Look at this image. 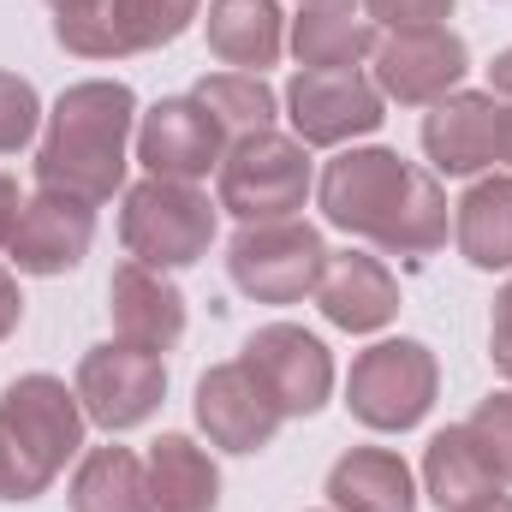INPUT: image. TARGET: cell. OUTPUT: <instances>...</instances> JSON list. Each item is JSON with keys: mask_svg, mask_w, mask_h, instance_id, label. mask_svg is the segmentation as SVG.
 <instances>
[{"mask_svg": "<svg viewBox=\"0 0 512 512\" xmlns=\"http://www.w3.org/2000/svg\"><path fill=\"white\" fill-rule=\"evenodd\" d=\"M322 215L328 227L370 239L387 256L423 262L447 245V191L435 173L399 161L393 149H340L322 167Z\"/></svg>", "mask_w": 512, "mask_h": 512, "instance_id": "6da1fadb", "label": "cell"}, {"mask_svg": "<svg viewBox=\"0 0 512 512\" xmlns=\"http://www.w3.org/2000/svg\"><path fill=\"white\" fill-rule=\"evenodd\" d=\"M137 137V96L120 78L72 84L42 131L36 179L42 191H66L84 203H108L126 185V143Z\"/></svg>", "mask_w": 512, "mask_h": 512, "instance_id": "7a4b0ae2", "label": "cell"}, {"mask_svg": "<svg viewBox=\"0 0 512 512\" xmlns=\"http://www.w3.org/2000/svg\"><path fill=\"white\" fill-rule=\"evenodd\" d=\"M78 387L54 376H18L0 393V501H36L84 447Z\"/></svg>", "mask_w": 512, "mask_h": 512, "instance_id": "3957f363", "label": "cell"}, {"mask_svg": "<svg viewBox=\"0 0 512 512\" xmlns=\"http://www.w3.org/2000/svg\"><path fill=\"white\" fill-rule=\"evenodd\" d=\"M120 239H126L131 262H149L161 274L191 268L215 245V203L185 179H143L126 191Z\"/></svg>", "mask_w": 512, "mask_h": 512, "instance_id": "277c9868", "label": "cell"}, {"mask_svg": "<svg viewBox=\"0 0 512 512\" xmlns=\"http://www.w3.org/2000/svg\"><path fill=\"white\" fill-rule=\"evenodd\" d=\"M435 393H441V364L423 340H376L370 352L352 358V376H346L352 417L376 435L417 429L429 417Z\"/></svg>", "mask_w": 512, "mask_h": 512, "instance_id": "5b68a950", "label": "cell"}, {"mask_svg": "<svg viewBox=\"0 0 512 512\" xmlns=\"http://www.w3.org/2000/svg\"><path fill=\"white\" fill-rule=\"evenodd\" d=\"M328 268V245L310 221H251L227 245V274L256 304H298L316 292Z\"/></svg>", "mask_w": 512, "mask_h": 512, "instance_id": "8992f818", "label": "cell"}, {"mask_svg": "<svg viewBox=\"0 0 512 512\" xmlns=\"http://www.w3.org/2000/svg\"><path fill=\"white\" fill-rule=\"evenodd\" d=\"M221 209L239 215L245 227L251 221H286L292 209H304L310 197V155L298 137L286 131H256L239 137L227 155H221Z\"/></svg>", "mask_w": 512, "mask_h": 512, "instance_id": "52a82bcc", "label": "cell"}, {"mask_svg": "<svg viewBox=\"0 0 512 512\" xmlns=\"http://www.w3.org/2000/svg\"><path fill=\"white\" fill-rule=\"evenodd\" d=\"M161 399H167L161 352H143V346H126V340H108V346L84 352V364H78V405L108 435L149 423L161 411Z\"/></svg>", "mask_w": 512, "mask_h": 512, "instance_id": "ba28073f", "label": "cell"}, {"mask_svg": "<svg viewBox=\"0 0 512 512\" xmlns=\"http://www.w3.org/2000/svg\"><path fill=\"white\" fill-rule=\"evenodd\" d=\"M286 120L298 143L340 149L352 137H370L382 126V90L352 66V72H298L286 84Z\"/></svg>", "mask_w": 512, "mask_h": 512, "instance_id": "9c48e42d", "label": "cell"}, {"mask_svg": "<svg viewBox=\"0 0 512 512\" xmlns=\"http://www.w3.org/2000/svg\"><path fill=\"white\" fill-rule=\"evenodd\" d=\"M239 358H245L256 376H262V387L274 393L280 417H316V411L328 405V393H334V358H328V346H322L316 334L292 328V322L256 328Z\"/></svg>", "mask_w": 512, "mask_h": 512, "instance_id": "30bf717a", "label": "cell"}, {"mask_svg": "<svg viewBox=\"0 0 512 512\" xmlns=\"http://www.w3.org/2000/svg\"><path fill=\"white\" fill-rule=\"evenodd\" d=\"M465 72H471V48L447 24L387 36L376 48V90H382V102H399V108H435L441 96H453L465 84Z\"/></svg>", "mask_w": 512, "mask_h": 512, "instance_id": "8fae6325", "label": "cell"}, {"mask_svg": "<svg viewBox=\"0 0 512 512\" xmlns=\"http://www.w3.org/2000/svg\"><path fill=\"white\" fill-rule=\"evenodd\" d=\"M197 423L221 453H262L280 435L286 417H280L274 393L262 387V376L245 358H233V364H215L197 382Z\"/></svg>", "mask_w": 512, "mask_h": 512, "instance_id": "7c38bea8", "label": "cell"}, {"mask_svg": "<svg viewBox=\"0 0 512 512\" xmlns=\"http://www.w3.org/2000/svg\"><path fill=\"white\" fill-rule=\"evenodd\" d=\"M423 155L447 179H471L495 161H507V108L477 90H453L423 120Z\"/></svg>", "mask_w": 512, "mask_h": 512, "instance_id": "4fadbf2b", "label": "cell"}, {"mask_svg": "<svg viewBox=\"0 0 512 512\" xmlns=\"http://www.w3.org/2000/svg\"><path fill=\"white\" fill-rule=\"evenodd\" d=\"M221 155H227V137L197 96H167L137 120V161L149 167V179L197 185L209 167H221Z\"/></svg>", "mask_w": 512, "mask_h": 512, "instance_id": "5bb4252c", "label": "cell"}, {"mask_svg": "<svg viewBox=\"0 0 512 512\" xmlns=\"http://www.w3.org/2000/svg\"><path fill=\"white\" fill-rule=\"evenodd\" d=\"M90 239H96V203L66 191H36L18 209L6 256L18 262V274H72L90 256Z\"/></svg>", "mask_w": 512, "mask_h": 512, "instance_id": "9a60e30c", "label": "cell"}, {"mask_svg": "<svg viewBox=\"0 0 512 512\" xmlns=\"http://www.w3.org/2000/svg\"><path fill=\"white\" fill-rule=\"evenodd\" d=\"M423 489L441 512H477L489 501H501L507 477H501L489 441L471 423H453L423 447Z\"/></svg>", "mask_w": 512, "mask_h": 512, "instance_id": "2e32d148", "label": "cell"}, {"mask_svg": "<svg viewBox=\"0 0 512 512\" xmlns=\"http://www.w3.org/2000/svg\"><path fill=\"white\" fill-rule=\"evenodd\" d=\"M108 310H114V334L143 352H173L185 340V298L179 286L149 268V262H120L108 280Z\"/></svg>", "mask_w": 512, "mask_h": 512, "instance_id": "e0dca14e", "label": "cell"}, {"mask_svg": "<svg viewBox=\"0 0 512 512\" xmlns=\"http://www.w3.org/2000/svg\"><path fill=\"white\" fill-rule=\"evenodd\" d=\"M310 298L346 334H376V328H387L399 316V280L387 274L382 256H364V251L328 256V268H322V280H316Z\"/></svg>", "mask_w": 512, "mask_h": 512, "instance_id": "ac0fdd59", "label": "cell"}, {"mask_svg": "<svg viewBox=\"0 0 512 512\" xmlns=\"http://www.w3.org/2000/svg\"><path fill=\"white\" fill-rule=\"evenodd\" d=\"M203 36H209V54L233 72H268L286 48V18H280V0H209V18H203Z\"/></svg>", "mask_w": 512, "mask_h": 512, "instance_id": "d6986e66", "label": "cell"}, {"mask_svg": "<svg viewBox=\"0 0 512 512\" xmlns=\"http://www.w3.org/2000/svg\"><path fill=\"white\" fill-rule=\"evenodd\" d=\"M376 48H382L376 24L364 12H352L346 0H316L292 18V54L304 72H352Z\"/></svg>", "mask_w": 512, "mask_h": 512, "instance_id": "ffe728a7", "label": "cell"}, {"mask_svg": "<svg viewBox=\"0 0 512 512\" xmlns=\"http://www.w3.org/2000/svg\"><path fill=\"white\" fill-rule=\"evenodd\" d=\"M328 501H334V512H417V483L399 453L352 447L328 471Z\"/></svg>", "mask_w": 512, "mask_h": 512, "instance_id": "44dd1931", "label": "cell"}, {"mask_svg": "<svg viewBox=\"0 0 512 512\" xmlns=\"http://www.w3.org/2000/svg\"><path fill=\"white\" fill-rule=\"evenodd\" d=\"M155 512H215L221 507V471L191 435H161L143 459Z\"/></svg>", "mask_w": 512, "mask_h": 512, "instance_id": "7402d4cb", "label": "cell"}, {"mask_svg": "<svg viewBox=\"0 0 512 512\" xmlns=\"http://www.w3.org/2000/svg\"><path fill=\"white\" fill-rule=\"evenodd\" d=\"M453 233H459V251L471 268L483 274H507L512 268V179H477L459 203H453Z\"/></svg>", "mask_w": 512, "mask_h": 512, "instance_id": "603a6c76", "label": "cell"}, {"mask_svg": "<svg viewBox=\"0 0 512 512\" xmlns=\"http://www.w3.org/2000/svg\"><path fill=\"white\" fill-rule=\"evenodd\" d=\"M72 512H155L143 459L131 447H90L72 477Z\"/></svg>", "mask_w": 512, "mask_h": 512, "instance_id": "cb8c5ba5", "label": "cell"}, {"mask_svg": "<svg viewBox=\"0 0 512 512\" xmlns=\"http://www.w3.org/2000/svg\"><path fill=\"white\" fill-rule=\"evenodd\" d=\"M203 108H209V120L221 126V137H256V131H274V114H280V102H274V90L256 78V72H215V78H203L197 90H191Z\"/></svg>", "mask_w": 512, "mask_h": 512, "instance_id": "d4e9b609", "label": "cell"}, {"mask_svg": "<svg viewBox=\"0 0 512 512\" xmlns=\"http://www.w3.org/2000/svg\"><path fill=\"white\" fill-rule=\"evenodd\" d=\"M203 0H108V36H114V54H149V48H167L191 30Z\"/></svg>", "mask_w": 512, "mask_h": 512, "instance_id": "484cf974", "label": "cell"}, {"mask_svg": "<svg viewBox=\"0 0 512 512\" xmlns=\"http://www.w3.org/2000/svg\"><path fill=\"white\" fill-rule=\"evenodd\" d=\"M54 12V42L78 60H120L108 36V0H48Z\"/></svg>", "mask_w": 512, "mask_h": 512, "instance_id": "4316f807", "label": "cell"}, {"mask_svg": "<svg viewBox=\"0 0 512 512\" xmlns=\"http://www.w3.org/2000/svg\"><path fill=\"white\" fill-rule=\"evenodd\" d=\"M42 126V102H36V84L18 78V72H0V155H18Z\"/></svg>", "mask_w": 512, "mask_h": 512, "instance_id": "83f0119b", "label": "cell"}, {"mask_svg": "<svg viewBox=\"0 0 512 512\" xmlns=\"http://www.w3.org/2000/svg\"><path fill=\"white\" fill-rule=\"evenodd\" d=\"M364 18L376 30L411 36V30H441L453 18V0H364Z\"/></svg>", "mask_w": 512, "mask_h": 512, "instance_id": "f1b7e54d", "label": "cell"}, {"mask_svg": "<svg viewBox=\"0 0 512 512\" xmlns=\"http://www.w3.org/2000/svg\"><path fill=\"white\" fill-rule=\"evenodd\" d=\"M471 429L489 441V453H495L501 477L512 483V393H489V399L471 411Z\"/></svg>", "mask_w": 512, "mask_h": 512, "instance_id": "f546056e", "label": "cell"}, {"mask_svg": "<svg viewBox=\"0 0 512 512\" xmlns=\"http://www.w3.org/2000/svg\"><path fill=\"white\" fill-rule=\"evenodd\" d=\"M489 358H495V370L512 382V280L501 286L495 316H489Z\"/></svg>", "mask_w": 512, "mask_h": 512, "instance_id": "4dcf8cb0", "label": "cell"}, {"mask_svg": "<svg viewBox=\"0 0 512 512\" xmlns=\"http://www.w3.org/2000/svg\"><path fill=\"white\" fill-rule=\"evenodd\" d=\"M18 322H24V292H18V280L0 268V340H6Z\"/></svg>", "mask_w": 512, "mask_h": 512, "instance_id": "1f68e13d", "label": "cell"}, {"mask_svg": "<svg viewBox=\"0 0 512 512\" xmlns=\"http://www.w3.org/2000/svg\"><path fill=\"white\" fill-rule=\"evenodd\" d=\"M18 209H24V203H18V185H12V179L0 173V251L12 245V227H18Z\"/></svg>", "mask_w": 512, "mask_h": 512, "instance_id": "d6a6232c", "label": "cell"}, {"mask_svg": "<svg viewBox=\"0 0 512 512\" xmlns=\"http://www.w3.org/2000/svg\"><path fill=\"white\" fill-rule=\"evenodd\" d=\"M489 84H495L489 96H501V102H512V48H507V54H495V66H489Z\"/></svg>", "mask_w": 512, "mask_h": 512, "instance_id": "836d02e7", "label": "cell"}, {"mask_svg": "<svg viewBox=\"0 0 512 512\" xmlns=\"http://www.w3.org/2000/svg\"><path fill=\"white\" fill-rule=\"evenodd\" d=\"M477 512H512V501L501 495V501H489V507H477Z\"/></svg>", "mask_w": 512, "mask_h": 512, "instance_id": "e575fe53", "label": "cell"}, {"mask_svg": "<svg viewBox=\"0 0 512 512\" xmlns=\"http://www.w3.org/2000/svg\"><path fill=\"white\" fill-rule=\"evenodd\" d=\"M507 161H512V108H507Z\"/></svg>", "mask_w": 512, "mask_h": 512, "instance_id": "d590c367", "label": "cell"}, {"mask_svg": "<svg viewBox=\"0 0 512 512\" xmlns=\"http://www.w3.org/2000/svg\"><path fill=\"white\" fill-rule=\"evenodd\" d=\"M304 6H316V0H304Z\"/></svg>", "mask_w": 512, "mask_h": 512, "instance_id": "8d00e7d4", "label": "cell"}]
</instances>
